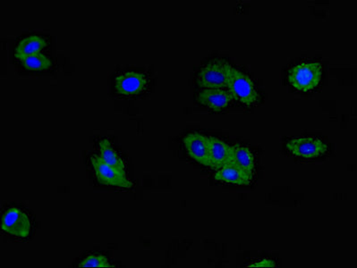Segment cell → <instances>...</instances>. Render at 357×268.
<instances>
[{
  "label": "cell",
  "mask_w": 357,
  "mask_h": 268,
  "mask_svg": "<svg viewBox=\"0 0 357 268\" xmlns=\"http://www.w3.org/2000/svg\"><path fill=\"white\" fill-rule=\"evenodd\" d=\"M232 68L224 60H211L199 71L197 84L203 89H224L229 83Z\"/></svg>",
  "instance_id": "cell-1"
},
{
  "label": "cell",
  "mask_w": 357,
  "mask_h": 268,
  "mask_svg": "<svg viewBox=\"0 0 357 268\" xmlns=\"http://www.w3.org/2000/svg\"><path fill=\"white\" fill-rule=\"evenodd\" d=\"M322 66L318 62H303L293 66L289 72V81L295 89L309 91L320 84Z\"/></svg>",
  "instance_id": "cell-2"
},
{
  "label": "cell",
  "mask_w": 357,
  "mask_h": 268,
  "mask_svg": "<svg viewBox=\"0 0 357 268\" xmlns=\"http://www.w3.org/2000/svg\"><path fill=\"white\" fill-rule=\"evenodd\" d=\"M227 88L233 100L244 105H254L260 99L254 81L248 74L238 69L232 68Z\"/></svg>",
  "instance_id": "cell-3"
},
{
  "label": "cell",
  "mask_w": 357,
  "mask_h": 268,
  "mask_svg": "<svg viewBox=\"0 0 357 268\" xmlns=\"http://www.w3.org/2000/svg\"><path fill=\"white\" fill-rule=\"evenodd\" d=\"M91 161L98 181L100 184L126 189L132 188L134 185L126 178V172L120 171L115 167L109 166L99 156H93Z\"/></svg>",
  "instance_id": "cell-4"
},
{
  "label": "cell",
  "mask_w": 357,
  "mask_h": 268,
  "mask_svg": "<svg viewBox=\"0 0 357 268\" xmlns=\"http://www.w3.org/2000/svg\"><path fill=\"white\" fill-rule=\"evenodd\" d=\"M149 79L143 72H126L118 75L115 81L116 93L125 97L141 95L147 90Z\"/></svg>",
  "instance_id": "cell-5"
},
{
  "label": "cell",
  "mask_w": 357,
  "mask_h": 268,
  "mask_svg": "<svg viewBox=\"0 0 357 268\" xmlns=\"http://www.w3.org/2000/svg\"><path fill=\"white\" fill-rule=\"evenodd\" d=\"M1 229L15 237L26 238L31 232L29 216L17 207H10L3 214Z\"/></svg>",
  "instance_id": "cell-6"
},
{
  "label": "cell",
  "mask_w": 357,
  "mask_h": 268,
  "mask_svg": "<svg viewBox=\"0 0 357 268\" xmlns=\"http://www.w3.org/2000/svg\"><path fill=\"white\" fill-rule=\"evenodd\" d=\"M287 149L294 156L315 159L324 155L327 152L328 146L318 138H296L289 141Z\"/></svg>",
  "instance_id": "cell-7"
},
{
  "label": "cell",
  "mask_w": 357,
  "mask_h": 268,
  "mask_svg": "<svg viewBox=\"0 0 357 268\" xmlns=\"http://www.w3.org/2000/svg\"><path fill=\"white\" fill-rule=\"evenodd\" d=\"M197 102L213 111L220 112L229 107L233 97L223 89H204L198 93Z\"/></svg>",
  "instance_id": "cell-8"
},
{
  "label": "cell",
  "mask_w": 357,
  "mask_h": 268,
  "mask_svg": "<svg viewBox=\"0 0 357 268\" xmlns=\"http://www.w3.org/2000/svg\"><path fill=\"white\" fill-rule=\"evenodd\" d=\"M231 146L216 137H208V166L219 170L230 163Z\"/></svg>",
  "instance_id": "cell-9"
},
{
  "label": "cell",
  "mask_w": 357,
  "mask_h": 268,
  "mask_svg": "<svg viewBox=\"0 0 357 268\" xmlns=\"http://www.w3.org/2000/svg\"><path fill=\"white\" fill-rule=\"evenodd\" d=\"M184 143L189 156L201 165L208 166V137L192 132L184 139Z\"/></svg>",
  "instance_id": "cell-10"
},
{
  "label": "cell",
  "mask_w": 357,
  "mask_h": 268,
  "mask_svg": "<svg viewBox=\"0 0 357 268\" xmlns=\"http://www.w3.org/2000/svg\"><path fill=\"white\" fill-rule=\"evenodd\" d=\"M214 178L217 181L224 182V184L248 186L251 184L252 175H249L239 167L229 164L218 170Z\"/></svg>",
  "instance_id": "cell-11"
},
{
  "label": "cell",
  "mask_w": 357,
  "mask_h": 268,
  "mask_svg": "<svg viewBox=\"0 0 357 268\" xmlns=\"http://www.w3.org/2000/svg\"><path fill=\"white\" fill-rule=\"evenodd\" d=\"M229 164L239 167L249 175H252L255 167V155L248 148L241 146V145H234L230 150Z\"/></svg>",
  "instance_id": "cell-12"
},
{
  "label": "cell",
  "mask_w": 357,
  "mask_h": 268,
  "mask_svg": "<svg viewBox=\"0 0 357 268\" xmlns=\"http://www.w3.org/2000/svg\"><path fill=\"white\" fill-rule=\"evenodd\" d=\"M47 47V40L43 37L31 36L24 38L15 48V56L17 59L36 55L43 52Z\"/></svg>",
  "instance_id": "cell-13"
},
{
  "label": "cell",
  "mask_w": 357,
  "mask_h": 268,
  "mask_svg": "<svg viewBox=\"0 0 357 268\" xmlns=\"http://www.w3.org/2000/svg\"><path fill=\"white\" fill-rule=\"evenodd\" d=\"M99 152L100 157L104 162L109 164V166L115 167V168L120 170V171L126 172V165L124 160L119 156L114 149L112 144L107 139H102L99 143Z\"/></svg>",
  "instance_id": "cell-14"
},
{
  "label": "cell",
  "mask_w": 357,
  "mask_h": 268,
  "mask_svg": "<svg viewBox=\"0 0 357 268\" xmlns=\"http://www.w3.org/2000/svg\"><path fill=\"white\" fill-rule=\"evenodd\" d=\"M24 68L29 71H43L52 68V62L48 56L42 53L26 56L21 60Z\"/></svg>",
  "instance_id": "cell-15"
},
{
  "label": "cell",
  "mask_w": 357,
  "mask_h": 268,
  "mask_svg": "<svg viewBox=\"0 0 357 268\" xmlns=\"http://www.w3.org/2000/svg\"><path fill=\"white\" fill-rule=\"evenodd\" d=\"M80 267H112L109 258L104 255L91 254L84 258L80 264Z\"/></svg>",
  "instance_id": "cell-16"
},
{
  "label": "cell",
  "mask_w": 357,
  "mask_h": 268,
  "mask_svg": "<svg viewBox=\"0 0 357 268\" xmlns=\"http://www.w3.org/2000/svg\"><path fill=\"white\" fill-rule=\"evenodd\" d=\"M248 267H276L273 260H264L254 264L249 265Z\"/></svg>",
  "instance_id": "cell-17"
}]
</instances>
